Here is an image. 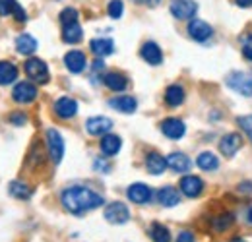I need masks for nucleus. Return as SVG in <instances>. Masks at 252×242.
<instances>
[{
	"instance_id": "obj_1",
	"label": "nucleus",
	"mask_w": 252,
	"mask_h": 242,
	"mask_svg": "<svg viewBox=\"0 0 252 242\" xmlns=\"http://www.w3.org/2000/svg\"><path fill=\"white\" fill-rule=\"evenodd\" d=\"M61 202H63L66 212L74 213V215H82V213L101 208L105 200H103V196H99L92 188L72 186V188H66L63 192Z\"/></svg>"
},
{
	"instance_id": "obj_2",
	"label": "nucleus",
	"mask_w": 252,
	"mask_h": 242,
	"mask_svg": "<svg viewBox=\"0 0 252 242\" xmlns=\"http://www.w3.org/2000/svg\"><path fill=\"white\" fill-rule=\"evenodd\" d=\"M227 88L245 97H252V74L251 72H231L225 80Z\"/></svg>"
},
{
	"instance_id": "obj_3",
	"label": "nucleus",
	"mask_w": 252,
	"mask_h": 242,
	"mask_svg": "<svg viewBox=\"0 0 252 242\" xmlns=\"http://www.w3.org/2000/svg\"><path fill=\"white\" fill-rule=\"evenodd\" d=\"M47 150H49V157L53 163H61L63 161V155H64V140L61 136L59 130L55 128H49L47 130Z\"/></svg>"
},
{
	"instance_id": "obj_4",
	"label": "nucleus",
	"mask_w": 252,
	"mask_h": 242,
	"mask_svg": "<svg viewBox=\"0 0 252 242\" xmlns=\"http://www.w3.org/2000/svg\"><path fill=\"white\" fill-rule=\"evenodd\" d=\"M24 70H26L28 78H32L37 84H47L49 82V68L41 59H30L24 64Z\"/></svg>"
},
{
	"instance_id": "obj_5",
	"label": "nucleus",
	"mask_w": 252,
	"mask_h": 242,
	"mask_svg": "<svg viewBox=\"0 0 252 242\" xmlns=\"http://www.w3.org/2000/svg\"><path fill=\"white\" fill-rule=\"evenodd\" d=\"M169 10L177 20H192L198 12V4L194 0H173Z\"/></svg>"
},
{
	"instance_id": "obj_6",
	"label": "nucleus",
	"mask_w": 252,
	"mask_h": 242,
	"mask_svg": "<svg viewBox=\"0 0 252 242\" xmlns=\"http://www.w3.org/2000/svg\"><path fill=\"white\" fill-rule=\"evenodd\" d=\"M105 219L109 221V223H113V225H125L126 221L130 219V212H128V208H126L123 202H113V204H109L107 208H105Z\"/></svg>"
},
{
	"instance_id": "obj_7",
	"label": "nucleus",
	"mask_w": 252,
	"mask_h": 242,
	"mask_svg": "<svg viewBox=\"0 0 252 242\" xmlns=\"http://www.w3.org/2000/svg\"><path fill=\"white\" fill-rule=\"evenodd\" d=\"M126 196H128L130 202H134L138 206H144V204H148L152 200V188L148 184H144V182H134V184L128 186Z\"/></svg>"
},
{
	"instance_id": "obj_8",
	"label": "nucleus",
	"mask_w": 252,
	"mask_h": 242,
	"mask_svg": "<svg viewBox=\"0 0 252 242\" xmlns=\"http://www.w3.org/2000/svg\"><path fill=\"white\" fill-rule=\"evenodd\" d=\"M12 99L20 105H28V103H33L37 99V88L33 86L32 82H20L14 91H12Z\"/></svg>"
},
{
	"instance_id": "obj_9",
	"label": "nucleus",
	"mask_w": 252,
	"mask_h": 242,
	"mask_svg": "<svg viewBox=\"0 0 252 242\" xmlns=\"http://www.w3.org/2000/svg\"><path fill=\"white\" fill-rule=\"evenodd\" d=\"M179 186H181V192L185 196H189V198H198L204 192V181L200 177H196V175L183 177L181 182H179Z\"/></svg>"
},
{
	"instance_id": "obj_10",
	"label": "nucleus",
	"mask_w": 252,
	"mask_h": 242,
	"mask_svg": "<svg viewBox=\"0 0 252 242\" xmlns=\"http://www.w3.org/2000/svg\"><path fill=\"white\" fill-rule=\"evenodd\" d=\"M161 132L169 140H181L187 134V124L181 119H165L161 122Z\"/></svg>"
},
{
	"instance_id": "obj_11",
	"label": "nucleus",
	"mask_w": 252,
	"mask_h": 242,
	"mask_svg": "<svg viewBox=\"0 0 252 242\" xmlns=\"http://www.w3.org/2000/svg\"><path fill=\"white\" fill-rule=\"evenodd\" d=\"M189 35L194 41L204 43V41H208V39L214 35V30H212L210 24H206V22H202V20H190Z\"/></svg>"
},
{
	"instance_id": "obj_12",
	"label": "nucleus",
	"mask_w": 252,
	"mask_h": 242,
	"mask_svg": "<svg viewBox=\"0 0 252 242\" xmlns=\"http://www.w3.org/2000/svg\"><path fill=\"white\" fill-rule=\"evenodd\" d=\"M113 128V121L107 117H92L86 121V130L92 136H105Z\"/></svg>"
},
{
	"instance_id": "obj_13",
	"label": "nucleus",
	"mask_w": 252,
	"mask_h": 242,
	"mask_svg": "<svg viewBox=\"0 0 252 242\" xmlns=\"http://www.w3.org/2000/svg\"><path fill=\"white\" fill-rule=\"evenodd\" d=\"M86 55L82 53V51H68L66 55H64V66L68 68V72H72V74H80V72H84L86 70Z\"/></svg>"
},
{
	"instance_id": "obj_14",
	"label": "nucleus",
	"mask_w": 252,
	"mask_h": 242,
	"mask_svg": "<svg viewBox=\"0 0 252 242\" xmlns=\"http://www.w3.org/2000/svg\"><path fill=\"white\" fill-rule=\"evenodd\" d=\"M55 113L59 119L68 121V119H74L76 113H78V103L72 99V97H61L57 103H55Z\"/></svg>"
},
{
	"instance_id": "obj_15",
	"label": "nucleus",
	"mask_w": 252,
	"mask_h": 242,
	"mask_svg": "<svg viewBox=\"0 0 252 242\" xmlns=\"http://www.w3.org/2000/svg\"><path fill=\"white\" fill-rule=\"evenodd\" d=\"M109 107L115 109V111H119V113L132 115V113H136V109H138V101H136L134 97H130V95H119V97L109 99Z\"/></svg>"
},
{
	"instance_id": "obj_16",
	"label": "nucleus",
	"mask_w": 252,
	"mask_h": 242,
	"mask_svg": "<svg viewBox=\"0 0 252 242\" xmlns=\"http://www.w3.org/2000/svg\"><path fill=\"white\" fill-rule=\"evenodd\" d=\"M241 148H243V138L237 132H231V134L223 136V140L220 142V151L225 157H233Z\"/></svg>"
},
{
	"instance_id": "obj_17",
	"label": "nucleus",
	"mask_w": 252,
	"mask_h": 242,
	"mask_svg": "<svg viewBox=\"0 0 252 242\" xmlns=\"http://www.w3.org/2000/svg\"><path fill=\"white\" fill-rule=\"evenodd\" d=\"M140 55H142L144 60L148 62V64H152V66H159V64L163 62V53H161V49H159L158 43H154V41L144 43Z\"/></svg>"
},
{
	"instance_id": "obj_18",
	"label": "nucleus",
	"mask_w": 252,
	"mask_h": 242,
	"mask_svg": "<svg viewBox=\"0 0 252 242\" xmlns=\"http://www.w3.org/2000/svg\"><path fill=\"white\" fill-rule=\"evenodd\" d=\"M18 20V22H26L28 16H26V10L16 2V0H0V16H12Z\"/></svg>"
},
{
	"instance_id": "obj_19",
	"label": "nucleus",
	"mask_w": 252,
	"mask_h": 242,
	"mask_svg": "<svg viewBox=\"0 0 252 242\" xmlns=\"http://www.w3.org/2000/svg\"><path fill=\"white\" fill-rule=\"evenodd\" d=\"M101 153L105 155V157H113V155H117V153L121 151V148H123V140L119 138V136H115V134H105L103 138H101Z\"/></svg>"
},
{
	"instance_id": "obj_20",
	"label": "nucleus",
	"mask_w": 252,
	"mask_h": 242,
	"mask_svg": "<svg viewBox=\"0 0 252 242\" xmlns=\"http://www.w3.org/2000/svg\"><path fill=\"white\" fill-rule=\"evenodd\" d=\"M158 200L159 204L165 206V208H175L181 202V194L175 186H163L158 192Z\"/></svg>"
},
{
	"instance_id": "obj_21",
	"label": "nucleus",
	"mask_w": 252,
	"mask_h": 242,
	"mask_svg": "<svg viewBox=\"0 0 252 242\" xmlns=\"http://www.w3.org/2000/svg\"><path fill=\"white\" fill-rule=\"evenodd\" d=\"M165 167H167V159L163 155H159L158 151L148 153V157H146V169H148L150 175H156L158 177L161 173H165Z\"/></svg>"
},
{
	"instance_id": "obj_22",
	"label": "nucleus",
	"mask_w": 252,
	"mask_h": 242,
	"mask_svg": "<svg viewBox=\"0 0 252 242\" xmlns=\"http://www.w3.org/2000/svg\"><path fill=\"white\" fill-rule=\"evenodd\" d=\"M185 97H187L185 88L179 86V84H173V86H169V88L165 90V103H167L169 107H179V105H183V103H185Z\"/></svg>"
},
{
	"instance_id": "obj_23",
	"label": "nucleus",
	"mask_w": 252,
	"mask_h": 242,
	"mask_svg": "<svg viewBox=\"0 0 252 242\" xmlns=\"http://www.w3.org/2000/svg\"><path fill=\"white\" fill-rule=\"evenodd\" d=\"M90 49L97 59H103V57H109L115 53V43L111 39H94L90 43Z\"/></svg>"
},
{
	"instance_id": "obj_24",
	"label": "nucleus",
	"mask_w": 252,
	"mask_h": 242,
	"mask_svg": "<svg viewBox=\"0 0 252 242\" xmlns=\"http://www.w3.org/2000/svg\"><path fill=\"white\" fill-rule=\"evenodd\" d=\"M103 82H105V86L109 88L111 91H125L128 88V80H126L125 74H121V72H109L105 78H103Z\"/></svg>"
},
{
	"instance_id": "obj_25",
	"label": "nucleus",
	"mask_w": 252,
	"mask_h": 242,
	"mask_svg": "<svg viewBox=\"0 0 252 242\" xmlns=\"http://www.w3.org/2000/svg\"><path fill=\"white\" fill-rule=\"evenodd\" d=\"M167 167H171L175 173H187L190 169V159L181 151L171 153L167 157Z\"/></svg>"
},
{
	"instance_id": "obj_26",
	"label": "nucleus",
	"mask_w": 252,
	"mask_h": 242,
	"mask_svg": "<svg viewBox=\"0 0 252 242\" xmlns=\"http://www.w3.org/2000/svg\"><path fill=\"white\" fill-rule=\"evenodd\" d=\"M18 78V68L16 64L8 60H2L0 62V86H10L14 84Z\"/></svg>"
},
{
	"instance_id": "obj_27",
	"label": "nucleus",
	"mask_w": 252,
	"mask_h": 242,
	"mask_svg": "<svg viewBox=\"0 0 252 242\" xmlns=\"http://www.w3.org/2000/svg\"><path fill=\"white\" fill-rule=\"evenodd\" d=\"M16 51H18L20 55H33V53L37 51V41L33 39L32 35L22 33V35H18V39H16Z\"/></svg>"
},
{
	"instance_id": "obj_28",
	"label": "nucleus",
	"mask_w": 252,
	"mask_h": 242,
	"mask_svg": "<svg viewBox=\"0 0 252 242\" xmlns=\"http://www.w3.org/2000/svg\"><path fill=\"white\" fill-rule=\"evenodd\" d=\"M84 37V31L80 28V24H70V26H63V41L68 45H76L80 43Z\"/></svg>"
},
{
	"instance_id": "obj_29",
	"label": "nucleus",
	"mask_w": 252,
	"mask_h": 242,
	"mask_svg": "<svg viewBox=\"0 0 252 242\" xmlns=\"http://www.w3.org/2000/svg\"><path fill=\"white\" fill-rule=\"evenodd\" d=\"M196 165H198L202 171L212 173V171H216V169L220 167V159H218V155H214L212 151H204V153H200V155H198Z\"/></svg>"
},
{
	"instance_id": "obj_30",
	"label": "nucleus",
	"mask_w": 252,
	"mask_h": 242,
	"mask_svg": "<svg viewBox=\"0 0 252 242\" xmlns=\"http://www.w3.org/2000/svg\"><path fill=\"white\" fill-rule=\"evenodd\" d=\"M150 237H152L154 242H171V233H169V229H167L165 225H161V223H154V225L150 227Z\"/></svg>"
},
{
	"instance_id": "obj_31",
	"label": "nucleus",
	"mask_w": 252,
	"mask_h": 242,
	"mask_svg": "<svg viewBox=\"0 0 252 242\" xmlns=\"http://www.w3.org/2000/svg\"><path fill=\"white\" fill-rule=\"evenodd\" d=\"M10 194L18 200H30L32 198V188L28 184H22V182H10Z\"/></svg>"
},
{
	"instance_id": "obj_32",
	"label": "nucleus",
	"mask_w": 252,
	"mask_h": 242,
	"mask_svg": "<svg viewBox=\"0 0 252 242\" xmlns=\"http://www.w3.org/2000/svg\"><path fill=\"white\" fill-rule=\"evenodd\" d=\"M233 221H235L233 213H221L218 217H214L212 225H214V229H216L218 233H223V231H227V229L233 225Z\"/></svg>"
},
{
	"instance_id": "obj_33",
	"label": "nucleus",
	"mask_w": 252,
	"mask_h": 242,
	"mask_svg": "<svg viewBox=\"0 0 252 242\" xmlns=\"http://www.w3.org/2000/svg\"><path fill=\"white\" fill-rule=\"evenodd\" d=\"M107 12H109V16H111L113 20L123 18V12H125V4H123V0H111L109 6H107Z\"/></svg>"
},
{
	"instance_id": "obj_34",
	"label": "nucleus",
	"mask_w": 252,
	"mask_h": 242,
	"mask_svg": "<svg viewBox=\"0 0 252 242\" xmlns=\"http://www.w3.org/2000/svg\"><path fill=\"white\" fill-rule=\"evenodd\" d=\"M78 22V10L76 8H64L61 12V24L63 26H70Z\"/></svg>"
},
{
	"instance_id": "obj_35",
	"label": "nucleus",
	"mask_w": 252,
	"mask_h": 242,
	"mask_svg": "<svg viewBox=\"0 0 252 242\" xmlns=\"http://www.w3.org/2000/svg\"><path fill=\"white\" fill-rule=\"evenodd\" d=\"M241 49H243V57L252 62V35L241 37Z\"/></svg>"
},
{
	"instance_id": "obj_36",
	"label": "nucleus",
	"mask_w": 252,
	"mask_h": 242,
	"mask_svg": "<svg viewBox=\"0 0 252 242\" xmlns=\"http://www.w3.org/2000/svg\"><path fill=\"white\" fill-rule=\"evenodd\" d=\"M239 126L249 134V138L252 140V115H247V117H239Z\"/></svg>"
},
{
	"instance_id": "obj_37",
	"label": "nucleus",
	"mask_w": 252,
	"mask_h": 242,
	"mask_svg": "<svg viewBox=\"0 0 252 242\" xmlns=\"http://www.w3.org/2000/svg\"><path fill=\"white\" fill-rule=\"evenodd\" d=\"M8 121H10V124H14V126H24V124H28V115H24V113H12L8 117Z\"/></svg>"
},
{
	"instance_id": "obj_38",
	"label": "nucleus",
	"mask_w": 252,
	"mask_h": 242,
	"mask_svg": "<svg viewBox=\"0 0 252 242\" xmlns=\"http://www.w3.org/2000/svg\"><path fill=\"white\" fill-rule=\"evenodd\" d=\"M177 242H194V235L190 231H181L177 237Z\"/></svg>"
},
{
	"instance_id": "obj_39",
	"label": "nucleus",
	"mask_w": 252,
	"mask_h": 242,
	"mask_svg": "<svg viewBox=\"0 0 252 242\" xmlns=\"http://www.w3.org/2000/svg\"><path fill=\"white\" fill-rule=\"evenodd\" d=\"M94 167H95V171H101V173H109V171H111V167H109L107 163H103L101 159H97V161H95Z\"/></svg>"
},
{
	"instance_id": "obj_40",
	"label": "nucleus",
	"mask_w": 252,
	"mask_h": 242,
	"mask_svg": "<svg viewBox=\"0 0 252 242\" xmlns=\"http://www.w3.org/2000/svg\"><path fill=\"white\" fill-rule=\"evenodd\" d=\"M239 190L241 192H252V184L251 182H241L239 184Z\"/></svg>"
},
{
	"instance_id": "obj_41",
	"label": "nucleus",
	"mask_w": 252,
	"mask_h": 242,
	"mask_svg": "<svg viewBox=\"0 0 252 242\" xmlns=\"http://www.w3.org/2000/svg\"><path fill=\"white\" fill-rule=\"evenodd\" d=\"M235 4H237V6H241V8H251L252 0H235Z\"/></svg>"
},
{
	"instance_id": "obj_42",
	"label": "nucleus",
	"mask_w": 252,
	"mask_h": 242,
	"mask_svg": "<svg viewBox=\"0 0 252 242\" xmlns=\"http://www.w3.org/2000/svg\"><path fill=\"white\" fill-rule=\"evenodd\" d=\"M136 4H148V6H156L159 4V0H134Z\"/></svg>"
},
{
	"instance_id": "obj_43",
	"label": "nucleus",
	"mask_w": 252,
	"mask_h": 242,
	"mask_svg": "<svg viewBox=\"0 0 252 242\" xmlns=\"http://www.w3.org/2000/svg\"><path fill=\"white\" fill-rule=\"evenodd\" d=\"M247 217H249V221H251V223H252V208H251V210H249V213H247Z\"/></svg>"
}]
</instances>
